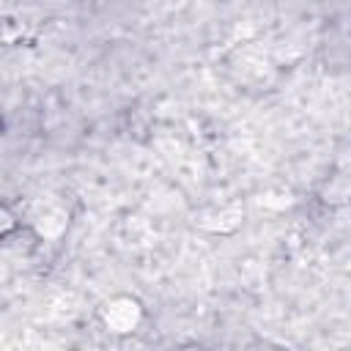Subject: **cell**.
Masks as SVG:
<instances>
[{"label":"cell","mask_w":351,"mask_h":351,"mask_svg":"<svg viewBox=\"0 0 351 351\" xmlns=\"http://www.w3.org/2000/svg\"><path fill=\"white\" fill-rule=\"evenodd\" d=\"M244 219V208L241 206H225L219 211H208V214H200L195 222L211 233H233Z\"/></svg>","instance_id":"3957f363"},{"label":"cell","mask_w":351,"mask_h":351,"mask_svg":"<svg viewBox=\"0 0 351 351\" xmlns=\"http://www.w3.org/2000/svg\"><path fill=\"white\" fill-rule=\"evenodd\" d=\"M66 222H69V217L63 208H44V214L36 217V233L44 239H55L63 233Z\"/></svg>","instance_id":"277c9868"},{"label":"cell","mask_w":351,"mask_h":351,"mask_svg":"<svg viewBox=\"0 0 351 351\" xmlns=\"http://www.w3.org/2000/svg\"><path fill=\"white\" fill-rule=\"evenodd\" d=\"M318 197L321 203L332 206V208H340V206H348L351 203V173L348 170H337L332 176H326L318 186Z\"/></svg>","instance_id":"7a4b0ae2"},{"label":"cell","mask_w":351,"mask_h":351,"mask_svg":"<svg viewBox=\"0 0 351 351\" xmlns=\"http://www.w3.org/2000/svg\"><path fill=\"white\" fill-rule=\"evenodd\" d=\"M99 318L110 335L123 337V335H132L140 329V324L145 318V307L132 293H115L99 307Z\"/></svg>","instance_id":"6da1fadb"},{"label":"cell","mask_w":351,"mask_h":351,"mask_svg":"<svg viewBox=\"0 0 351 351\" xmlns=\"http://www.w3.org/2000/svg\"><path fill=\"white\" fill-rule=\"evenodd\" d=\"M0 219H3L0 230H3V236H8V233L16 228V222H14V214H11V208H8V206H3V211H0Z\"/></svg>","instance_id":"5b68a950"}]
</instances>
